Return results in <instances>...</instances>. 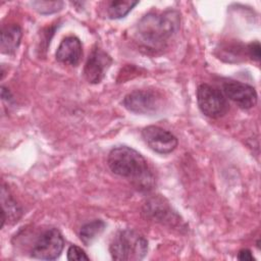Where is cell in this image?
Returning a JSON list of instances; mask_svg holds the SVG:
<instances>
[{"label": "cell", "mask_w": 261, "mask_h": 261, "mask_svg": "<svg viewBox=\"0 0 261 261\" xmlns=\"http://www.w3.org/2000/svg\"><path fill=\"white\" fill-rule=\"evenodd\" d=\"M179 24V13L175 10L150 12L138 22L136 35L145 47L158 49L177 33Z\"/></svg>", "instance_id": "1"}, {"label": "cell", "mask_w": 261, "mask_h": 261, "mask_svg": "<svg viewBox=\"0 0 261 261\" xmlns=\"http://www.w3.org/2000/svg\"><path fill=\"white\" fill-rule=\"evenodd\" d=\"M110 170L122 177L142 179L147 175L146 159L135 149L120 146L112 149L107 158Z\"/></svg>", "instance_id": "2"}, {"label": "cell", "mask_w": 261, "mask_h": 261, "mask_svg": "<svg viewBox=\"0 0 261 261\" xmlns=\"http://www.w3.org/2000/svg\"><path fill=\"white\" fill-rule=\"evenodd\" d=\"M109 251L113 260H142L148 251V242L143 234L133 229L118 231L113 238Z\"/></svg>", "instance_id": "3"}, {"label": "cell", "mask_w": 261, "mask_h": 261, "mask_svg": "<svg viewBox=\"0 0 261 261\" xmlns=\"http://www.w3.org/2000/svg\"><path fill=\"white\" fill-rule=\"evenodd\" d=\"M197 101L201 112L210 118H219L228 110V104L223 93L208 84H201L198 87Z\"/></svg>", "instance_id": "4"}, {"label": "cell", "mask_w": 261, "mask_h": 261, "mask_svg": "<svg viewBox=\"0 0 261 261\" xmlns=\"http://www.w3.org/2000/svg\"><path fill=\"white\" fill-rule=\"evenodd\" d=\"M64 247V240L57 228L45 230L36 241L31 251V256L35 259L54 260L57 259Z\"/></svg>", "instance_id": "5"}, {"label": "cell", "mask_w": 261, "mask_h": 261, "mask_svg": "<svg viewBox=\"0 0 261 261\" xmlns=\"http://www.w3.org/2000/svg\"><path fill=\"white\" fill-rule=\"evenodd\" d=\"M123 106L138 114H152L160 108V96L151 90H136L122 100Z\"/></svg>", "instance_id": "6"}, {"label": "cell", "mask_w": 261, "mask_h": 261, "mask_svg": "<svg viewBox=\"0 0 261 261\" xmlns=\"http://www.w3.org/2000/svg\"><path fill=\"white\" fill-rule=\"evenodd\" d=\"M142 137L148 147L159 154H169L177 147L176 137L156 125H149L143 128Z\"/></svg>", "instance_id": "7"}, {"label": "cell", "mask_w": 261, "mask_h": 261, "mask_svg": "<svg viewBox=\"0 0 261 261\" xmlns=\"http://www.w3.org/2000/svg\"><path fill=\"white\" fill-rule=\"evenodd\" d=\"M223 92L240 108L250 109L257 104V92L248 84L236 81L226 82L223 85Z\"/></svg>", "instance_id": "8"}, {"label": "cell", "mask_w": 261, "mask_h": 261, "mask_svg": "<svg viewBox=\"0 0 261 261\" xmlns=\"http://www.w3.org/2000/svg\"><path fill=\"white\" fill-rule=\"evenodd\" d=\"M112 60L108 54L99 48H95L88 57L85 64L84 74L91 84H98L102 81Z\"/></svg>", "instance_id": "9"}, {"label": "cell", "mask_w": 261, "mask_h": 261, "mask_svg": "<svg viewBox=\"0 0 261 261\" xmlns=\"http://www.w3.org/2000/svg\"><path fill=\"white\" fill-rule=\"evenodd\" d=\"M82 54L83 48L80 39L74 36H69L61 41L55 56L59 62L74 66L79 64Z\"/></svg>", "instance_id": "10"}, {"label": "cell", "mask_w": 261, "mask_h": 261, "mask_svg": "<svg viewBox=\"0 0 261 261\" xmlns=\"http://www.w3.org/2000/svg\"><path fill=\"white\" fill-rule=\"evenodd\" d=\"M22 32L17 24H8L1 30L0 49L4 54H12L20 44Z\"/></svg>", "instance_id": "11"}, {"label": "cell", "mask_w": 261, "mask_h": 261, "mask_svg": "<svg viewBox=\"0 0 261 261\" xmlns=\"http://www.w3.org/2000/svg\"><path fill=\"white\" fill-rule=\"evenodd\" d=\"M1 227H3L6 220L15 222L21 216V208L4 186L1 188Z\"/></svg>", "instance_id": "12"}, {"label": "cell", "mask_w": 261, "mask_h": 261, "mask_svg": "<svg viewBox=\"0 0 261 261\" xmlns=\"http://www.w3.org/2000/svg\"><path fill=\"white\" fill-rule=\"evenodd\" d=\"M144 213H146L152 219L160 222L170 221L169 217L174 214L172 213L171 209L163 203L161 199H152L148 201L145 205Z\"/></svg>", "instance_id": "13"}, {"label": "cell", "mask_w": 261, "mask_h": 261, "mask_svg": "<svg viewBox=\"0 0 261 261\" xmlns=\"http://www.w3.org/2000/svg\"><path fill=\"white\" fill-rule=\"evenodd\" d=\"M105 222L101 219H95L91 222L84 224L80 230L81 241L89 246L95 239H97L105 229Z\"/></svg>", "instance_id": "14"}, {"label": "cell", "mask_w": 261, "mask_h": 261, "mask_svg": "<svg viewBox=\"0 0 261 261\" xmlns=\"http://www.w3.org/2000/svg\"><path fill=\"white\" fill-rule=\"evenodd\" d=\"M138 3V1L128 0L111 1L107 6V14L111 19H118L124 17Z\"/></svg>", "instance_id": "15"}, {"label": "cell", "mask_w": 261, "mask_h": 261, "mask_svg": "<svg viewBox=\"0 0 261 261\" xmlns=\"http://www.w3.org/2000/svg\"><path fill=\"white\" fill-rule=\"evenodd\" d=\"M32 6L41 14H50L59 11L62 6V1H33Z\"/></svg>", "instance_id": "16"}, {"label": "cell", "mask_w": 261, "mask_h": 261, "mask_svg": "<svg viewBox=\"0 0 261 261\" xmlns=\"http://www.w3.org/2000/svg\"><path fill=\"white\" fill-rule=\"evenodd\" d=\"M67 259L69 261H74V260L80 261V260H89L90 258L87 256V254L82 248L75 245H72L67 250Z\"/></svg>", "instance_id": "17"}, {"label": "cell", "mask_w": 261, "mask_h": 261, "mask_svg": "<svg viewBox=\"0 0 261 261\" xmlns=\"http://www.w3.org/2000/svg\"><path fill=\"white\" fill-rule=\"evenodd\" d=\"M247 52H248V55L255 61H259L260 60V44L258 41H255V42H252L251 44L248 45L247 47Z\"/></svg>", "instance_id": "18"}, {"label": "cell", "mask_w": 261, "mask_h": 261, "mask_svg": "<svg viewBox=\"0 0 261 261\" xmlns=\"http://www.w3.org/2000/svg\"><path fill=\"white\" fill-rule=\"evenodd\" d=\"M238 259L242 261H254V257L250 250L248 249H242L238 254Z\"/></svg>", "instance_id": "19"}, {"label": "cell", "mask_w": 261, "mask_h": 261, "mask_svg": "<svg viewBox=\"0 0 261 261\" xmlns=\"http://www.w3.org/2000/svg\"><path fill=\"white\" fill-rule=\"evenodd\" d=\"M1 97L3 100H11V98H12L11 93L5 87L1 88Z\"/></svg>", "instance_id": "20"}]
</instances>
